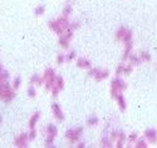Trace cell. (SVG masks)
Segmentation results:
<instances>
[{
    "instance_id": "6da1fadb",
    "label": "cell",
    "mask_w": 157,
    "mask_h": 148,
    "mask_svg": "<svg viewBox=\"0 0 157 148\" xmlns=\"http://www.w3.org/2000/svg\"><path fill=\"white\" fill-rule=\"evenodd\" d=\"M49 29L59 36L64 32H67L68 29H71V21L68 20V18L60 15L59 18L49 21Z\"/></svg>"
},
{
    "instance_id": "7a4b0ae2",
    "label": "cell",
    "mask_w": 157,
    "mask_h": 148,
    "mask_svg": "<svg viewBox=\"0 0 157 148\" xmlns=\"http://www.w3.org/2000/svg\"><path fill=\"white\" fill-rule=\"evenodd\" d=\"M15 92L14 88L11 87L9 82H2L0 83V99L4 103H10L15 98Z\"/></svg>"
},
{
    "instance_id": "3957f363",
    "label": "cell",
    "mask_w": 157,
    "mask_h": 148,
    "mask_svg": "<svg viewBox=\"0 0 157 148\" xmlns=\"http://www.w3.org/2000/svg\"><path fill=\"white\" fill-rule=\"evenodd\" d=\"M126 89H127V83L121 77H116V78L112 79V82H111V97L113 99H116Z\"/></svg>"
},
{
    "instance_id": "277c9868",
    "label": "cell",
    "mask_w": 157,
    "mask_h": 148,
    "mask_svg": "<svg viewBox=\"0 0 157 148\" xmlns=\"http://www.w3.org/2000/svg\"><path fill=\"white\" fill-rule=\"evenodd\" d=\"M88 77L96 79L97 82H102V80L109 77V70L106 68H94V66H92L90 69H88Z\"/></svg>"
},
{
    "instance_id": "5b68a950",
    "label": "cell",
    "mask_w": 157,
    "mask_h": 148,
    "mask_svg": "<svg viewBox=\"0 0 157 148\" xmlns=\"http://www.w3.org/2000/svg\"><path fill=\"white\" fill-rule=\"evenodd\" d=\"M56 78H57V74L54 72L53 68H47L43 73V85L45 87V89L48 92H50L52 87H53L54 82H56Z\"/></svg>"
},
{
    "instance_id": "8992f818",
    "label": "cell",
    "mask_w": 157,
    "mask_h": 148,
    "mask_svg": "<svg viewBox=\"0 0 157 148\" xmlns=\"http://www.w3.org/2000/svg\"><path fill=\"white\" fill-rule=\"evenodd\" d=\"M82 134H83V127H77V128L68 129L64 133V137L71 144H77V142L81 139Z\"/></svg>"
},
{
    "instance_id": "52a82bcc",
    "label": "cell",
    "mask_w": 157,
    "mask_h": 148,
    "mask_svg": "<svg viewBox=\"0 0 157 148\" xmlns=\"http://www.w3.org/2000/svg\"><path fill=\"white\" fill-rule=\"evenodd\" d=\"M73 30L68 29L67 32H64L63 34L59 35V45L63 50H68L69 45H71V40L73 39Z\"/></svg>"
},
{
    "instance_id": "ba28073f",
    "label": "cell",
    "mask_w": 157,
    "mask_h": 148,
    "mask_svg": "<svg viewBox=\"0 0 157 148\" xmlns=\"http://www.w3.org/2000/svg\"><path fill=\"white\" fill-rule=\"evenodd\" d=\"M63 89H64V79H63V77L57 75L56 82H54L53 87H52V89H50L52 97H53V98H57V97L59 96V93H60Z\"/></svg>"
},
{
    "instance_id": "9c48e42d",
    "label": "cell",
    "mask_w": 157,
    "mask_h": 148,
    "mask_svg": "<svg viewBox=\"0 0 157 148\" xmlns=\"http://www.w3.org/2000/svg\"><path fill=\"white\" fill-rule=\"evenodd\" d=\"M29 137H28V133H20L19 136L15 137L14 139V144L15 147L18 148H24V147H28V143H29Z\"/></svg>"
},
{
    "instance_id": "30bf717a",
    "label": "cell",
    "mask_w": 157,
    "mask_h": 148,
    "mask_svg": "<svg viewBox=\"0 0 157 148\" xmlns=\"http://www.w3.org/2000/svg\"><path fill=\"white\" fill-rule=\"evenodd\" d=\"M143 137L150 144H156L157 143V131L155 128H147L143 132Z\"/></svg>"
},
{
    "instance_id": "8fae6325",
    "label": "cell",
    "mask_w": 157,
    "mask_h": 148,
    "mask_svg": "<svg viewBox=\"0 0 157 148\" xmlns=\"http://www.w3.org/2000/svg\"><path fill=\"white\" fill-rule=\"evenodd\" d=\"M52 113H53V117L58 120V122H63L64 120V112L58 103L52 104Z\"/></svg>"
},
{
    "instance_id": "7c38bea8",
    "label": "cell",
    "mask_w": 157,
    "mask_h": 148,
    "mask_svg": "<svg viewBox=\"0 0 157 148\" xmlns=\"http://www.w3.org/2000/svg\"><path fill=\"white\" fill-rule=\"evenodd\" d=\"M75 64H77L78 68L86 69V70H88V69L92 68V63H90V60L87 59L86 57H79V58H77V59H75Z\"/></svg>"
},
{
    "instance_id": "4fadbf2b",
    "label": "cell",
    "mask_w": 157,
    "mask_h": 148,
    "mask_svg": "<svg viewBox=\"0 0 157 148\" xmlns=\"http://www.w3.org/2000/svg\"><path fill=\"white\" fill-rule=\"evenodd\" d=\"M114 101L117 102V105H118V109H120L122 113H124V112L127 111V102H126V99H124L123 93H122V94H120V96L117 97Z\"/></svg>"
},
{
    "instance_id": "5bb4252c",
    "label": "cell",
    "mask_w": 157,
    "mask_h": 148,
    "mask_svg": "<svg viewBox=\"0 0 157 148\" xmlns=\"http://www.w3.org/2000/svg\"><path fill=\"white\" fill-rule=\"evenodd\" d=\"M42 117V113L40 112H35L32 114V117L29 118V122H28V126H29V129L30 128H36V124L39 122V119Z\"/></svg>"
},
{
    "instance_id": "9a60e30c",
    "label": "cell",
    "mask_w": 157,
    "mask_h": 148,
    "mask_svg": "<svg viewBox=\"0 0 157 148\" xmlns=\"http://www.w3.org/2000/svg\"><path fill=\"white\" fill-rule=\"evenodd\" d=\"M126 142H127V136H126V133L122 132V131H120V132H118V137H117V139H116V142H114L116 147L122 148V147H124V143H126Z\"/></svg>"
},
{
    "instance_id": "2e32d148",
    "label": "cell",
    "mask_w": 157,
    "mask_h": 148,
    "mask_svg": "<svg viewBox=\"0 0 157 148\" xmlns=\"http://www.w3.org/2000/svg\"><path fill=\"white\" fill-rule=\"evenodd\" d=\"M123 45H124V50H123V54H122V62L126 63V62L128 60L129 54L132 53L133 45H132V42H131V43H127V44H123Z\"/></svg>"
},
{
    "instance_id": "e0dca14e",
    "label": "cell",
    "mask_w": 157,
    "mask_h": 148,
    "mask_svg": "<svg viewBox=\"0 0 157 148\" xmlns=\"http://www.w3.org/2000/svg\"><path fill=\"white\" fill-rule=\"evenodd\" d=\"M128 63H131L133 66H137V65H141L143 62H142L140 54L137 55V54H135V53H131L129 57H128Z\"/></svg>"
},
{
    "instance_id": "ac0fdd59",
    "label": "cell",
    "mask_w": 157,
    "mask_h": 148,
    "mask_svg": "<svg viewBox=\"0 0 157 148\" xmlns=\"http://www.w3.org/2000/svg\"><path fill=\"white\" fill-rule=\"evenodd\" d=\"M45 132H47V136H49V137H57V134H58V128H57V126L56 124H53V123H49L47 127H45Z\"/></svg>"
},
{
    "instance_id": "d6986e66",
    "label": "cell",
    "mask_w": 157,
    "mask_h": 148,
    "mask_svg": "<svg viewBox=\"0 0 157 148\" xmlns=\"http://www.w3.org/2000/svg\"><path fill=\"white\" fill-rule=\"evenodd\" d=\"M29 82H30V84L36 85V87L43 85V75H40V74H33V75L30 77Z\"/></svg>"
},
{
    "instance_id": "ffe728a7",
    "label": "cell",
    "mask_w": 157,
    "mask_h": 148,
    "mask_svg": "<svg viewBox=\"0 0 157 148\" xmlns=\"http://www.w3.org/2000/svg\"><path fill=\"white\" fill-rule=\"evenodd\" d=\"M128 28H126V26H121V28H118V30L116 32V35H114V39L117 40V42H122V39L126 34Z\"/></svg>"
},
{
    "instance_id": "44dd1931",
    "label": "cell",
    "mask_w": 157,
    "mask_h": 148,
    "mask_svg": "<svg viewBox=\"0 0 157 148\" xmlns=\"http://www.w3.org/2000/svg\"><path fill=\"white\" fill-rule=\"evenodd\" d=\"M148 144H150V143L146 141V138H145V137H138V139L135 142V144H133V146H135L136 148H147V147H148Z\"/></svg>"
},
{
    "instance_id": "7402d4cb",
    "label": "cell",
    "mask_w": 157,
    "mask_h": 148,
    "mask_svg": "<svg viewBox=\"0 0 157 148\" xmlns=\"http://www.w3.org/2000/svg\"><path fill=\"white\" fill-rule=\"evenodd\" d=\"M72 11H73V5H72V4H69V3H67V4H65V6L63 8L62 15H63V17H65V18H68V17L72 14Z\"/></svg>"
},
{
    "instance_id": "603a6c76",
    "label": "cell",
    "mask_w": 157,
    "mask_h": 148,
    "mask_svg": "<svg viewBox=\"0 0 157 148\" xmlns=\"http://www.w3.org/2000/svg\"><path fill=\"white\" fill-rule=\"evenodd\" d=\"M45 10H47L45 5H43V4H40V5H36V8L34 9V14H35L36 17H42V15H44Z\"/></svg>"
},
{
    "instance_id": "cb8c5ba5",
    "label": "cell",
    "mask_w": 157,
    "mask_h": 148,
    "mask_svg": "<svg viewBox=\"0 0 157 148\" xmlns=\"http://www.w3.org/2000/svg\"><path fill=\"white\" fill-rule=\"evenodd\" d=\"M9 80H10V74H9V72L2 69V70H0V83H2V82H9Z\"/></svg>"
},
{
    "instance_id": "d4e9b609",
    "label": "cell",
    "mask_w": 157,
    "mask_h": 148,
    "mask_svg": "<svg viewBox=\"0 0 157 148\" xmlns=\"http://www.w3.org/2000/svg\"><path fill=\"white\" fill-rule=\"evenodd\" d=\"M27 96H28L29 98H35V97H36V88H35V85L30 84V85L28 87V89H27Z\"/></svg>"
},
{
    "instance_id": "484cf974",
    "label": "cell",
    "mask_w": 157,
    "mask_h": 148,
    "mask_svg": "<svg viewBox=\"0 0 157 148\" xmlns=\"http://www.w3.org/2000/svg\"><path fill=\"white\" fill-rule=\"evenodd\" d=\"M74 59H77V51L75 50H71V51H68L67 54H65V62L67 63H71Z\"/></svg>"
},
{
    "instance_id": "4316f807",
    "label": "cell",
    "mask_w": 157,
    "mask_h": 148,
    "mask_svg": "<svg viewBox=\"0 0 157 148\" xmlns=\"http://www.w3.org/2000/svg\"><path fill=\"white\" fill-rule=\"evenodd\" d=\"M101 144H102V147H112L113 142L109 139V136L107 134V136H103V137H102V139H101Z\"/></svg>"
},
{
    "instance_id": "83f0119b",
    "label": "cell",
    "mask_w": 157,
    "mask_h": 148,
    "mask_svg": "<svg viewBox=\"0 0 157 148\" xmlns=\"http://www.w3.org/2000/svg\"><path fill=\"white\" fill-rule=\"evenodd\" d=\"M132 72H133V65L131 63L123 65V75L128 77V75H131V73H132Z\"/></svg>"
},
{
    "instance_id": "f1b7e54d",
    "label": "cell",
    "mask_w": 157,
    "mask_h": 148,
    "mask_svg": "<svg viewBox=\"0 0 157 148\" xmlns=\"http://www.w3.org/2000/svg\"><path fill=\"white\" fill-rule=\"evenodd\" d=\"M140 57H141L142 62H148V63H150V62L152 60V55L150 54L148 51H145V50L140 53Z\"/></svg>"
},
{
    "instance_id": "f546056e",
    "label": "cell",
    "mask_w": 157,
    "mask_h": 148,
    "mask_svg": "<svg viewBox=\"0 0 157 148\" xmlns=\"http://www.w3.org/2000/svg\"><path fill=\"white\" fill-rule=\"evenodd\" d=\"M127 139H128V143H129V144H135V142L138 139V133H137V132L129 133L128 136H127Z\"/></svg>"
},
{
    "instance_id": "4dcf8cb0",
    "label": "cell",
    "mask_w": 157,
    "mask_h": 148,
    "mask_svg": "<svg viewBox=\"0 0 157 148\" xmlns=\"http://www.w3.org/2000/svg\"><path fill=\"white\" fill-rule=\"evenodd\" d=\"M87 124L89 127H94L98 124V117L97 116H90L88 119H87Z\"/></svg>"
},
{
    "instance_id": "1f68e13d",
    "label": "cell",
    "mask_w": 157,
    "mask_h": 148,
    "mask_svg": "<svg viewBox=\"0 0 157 148\" xmlns=\"http://www.w3.org/2000/svg\"><path fill=\"white\" fill-rule=\"evenodd\" d=\"M21 85V78L20 77H15L14 79H13V82H11V87L14 88V90H18Z\"/></svg>"
},
{
    "instance_id": "d6a6232c",
    "label": "cell",
    "mask_w": 157,
    "mask_h": 148,
    "mask_svg": "<svg viewBox=\"0 0 157 148\" xmlns=\"http://www.w3.org/2000/svg\"><path fill=\"white\" fill-rule=\"evenodd\" d=\"M65 63V54H63V53H60V54L57 55V64L58 65H62Z\"/></svg>"
},
{
    "instance_id": "836d02e7",
    "label": "cell",
    "mask_w": 157,
    "mask_h": 148,
    "mask_svg": "<svg viewBox=\"0 0 157 148\" xmlns=\"http://www.w3.org/2000/svg\"><path fill=\"white\" fill-rule=\"evenodd\" d=\"M28 137H29L30 141L35 139V137H36V128H30V129H29V132H28Z\"/></svg>"
},
{
    "instance_id": "e575fe53",
    "label": "cell",
    "mask_w": 157,
    "mask_h": 148,
    "mask_svg": "<svg viewBox=\"0 0 157 148\" xmlns=\"http://www.w3.org/2000/svg\"><path fill=\"white\" fill-rule=\"evenodd\" d=\"M123 65H124V63L122 62L121 65L117 66V69H116V77H121V75H123Z\"/></svg>"
},
{
    "instance_id": "d590c367",
    "label": "cell",
    "mask_w": 157,
    "mask_h": 148,
    "mask_svg": "<svg viewBox=\"0 0 157 148\" xmlns=\"http://www.w3.org/2000/svg\"><path fill=\"white\" fill-rule=\"evenodd\" d=\"M77 147L83 148V147H86V143H84V142H79V141H78V142H77Z\"/></svg>"
},
{
    "instance_id": "8d00e7d4",
    "label": "cell",
    "mask_w": 157,
    "mask_h": 148,
    "mask_svg": "<svg viewBox=\"0 0 157 148\" xmlns=\"http://www.w3.org/2000/svg\"><path fill=\"white\" fill-rule=\"evenodd\" d=\"M2 123H3V117L0 116V124H2Z\"/></svg>"
},
{
    "instance_id": "74e56055",
    "label": "cell",
    "mask_w": 157,
    "mask_h": 148,
    "mask_svg": "<svg viewBox=\"0 0 157 148\" xmlns=\"http://www.w3.org/2000/svg\"><path fill=\"white\" fill-rule=\"evenodd\" d=\"M3 69V66H2V64H0V70H2Z\"/></svg>"
},
{
    "instance_id": "f35d334b",
    "label": "cell",
    "mask_w": 157,
    "mask_h": 148,
    "mask_svg": "<svg viewBox=\"0 0 157 148\" xmlns=\"http://www.w3.org/2000/svg\"><path fill=\"white\" fill-rule=\"evenodd\" d=\"M156 68H157V66H156Z\"/></svg>"
}]
</instances>
